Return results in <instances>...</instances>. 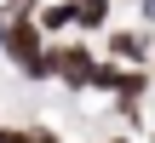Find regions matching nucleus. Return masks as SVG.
<instances>
[{"instance_id": "obj_1", "label": "nucleus", "mask_w": 155, "mask_h": 143, "mask_svg": "<svg viewBox=\"0 0 155 143\" xmlns=\"http://www.w3.org/2000/svg\"><path fill=\"white\" fill-rule=\"evenodd\" d=\"M46 63H52V80L63 86V92H92V69H98V57H92V46H52L46 52Z\"/></svg>"}, {"instance_id": "obj_2", "label": "nucleus", "mask_w": 155, "mask_h": 143, "mask_svg": "<svg viewBox=\"0 0 155 143\" xmlns=\"http://www.w3.org/2000/svg\"><path fill=\"white\" fill-rule=\"evenodd\" d=\"M104 52L121 69H150V29H104Z\"/></svg>"}, {"instance_id": "obj_3", "label": "nucleus", "mask_w": 155, "mask_h": 143, "mask_svg": "<svg viewBox=\"0 0 155 143\" xmlns=\"http://www.w3.org/2000/svg\"><path fill=\"white\" fill-rule=\"evenodd\" d=\"M35 29H40L46 40H52V34H63V29H75V6H69V0H40Z\"/></svg>"}, {"instance_id": "obj_4", "label": "nucleus", "mask_w": 155, "mask_h": 143, "mask_svg": "<svg viewBox=\"0 0 155 143\" xmlns=\"http://www.w3.org/2000/svg\"><path fill=\"white\" fill-rule=\"evenodd\" d=\"M75 29H81V34H104V29H109V0L75 6Z\"/></svg>"}, {"instance_id": "obj_5", "label": "nucleus", "mask_w": 155, "mask_h": 143, "mask_svg": "<svg viewBox=\"0 0 155 143\" xmlns=\"http://www.w3.org/2000/svg\"><path fill=\"white\" fill-rule=\"evenodd\" d=\"M40 11V0H0V17L12 23V17H35Z\"/></svg>"}, {"instance_id": "obj_6", "label": "nucleus", "mask_w": 155, "mask_h": 143, "mask_svg": "<svg viewBox=\"0 0 155 143\" xmlns=\"http://www.w3.org/2000/svg\"><path fill=\"white\" fill-rule=\"evenodd\" d=\"M0 143H29V126H0Z\"/></svg>"}, {"instance_id": "obj_7", "label": "nucleus", "mask_w": 155, "mask_h": 143, "mask_svg": "<svg viewBox=\"0 0 155 143\" xmlns=\"http://www.w3.org/2000/svg\"><path fill=\"white\" fill-rule=\"evenodd\" d=\"M29 143H63L58 132H46V126H29Z\"/></svg>"}, {"instance_id": "obj_8", "label": "nucleus", "mask_w": 155, "mask_h": 143, "mask_svg": "<svg viewBox=\"0 0 155 143\" xmlns=\"http://www.w3.org/2000/svg\"><path fill=\"white\" fill-rule=\"evenodd\" d=\"M138 17H144V29H155V0H138Z\"/></svg>"}, {"instance_id": "obj_9", "label": "nucleus", "mask_w": 155, "mask_h": 143, "mask_svg": "<svg viewBox=\"0 0 155 143\" xmlns=\"http://www.w3.org/2000/svg\"><path fill=\"white\" fill-rule=\"evenodd\" d=\"M144 75H150V86H155V52H150V69H144Z\"/></svg>"}, {"instance_id": "obj_10", "label": "nucleus", "mask_w": 155, "mask_h": 143, "mask_svg": "<svg viewBox=\"0 0 155 143\" xmlns=\"http://www.w3.org/2000/svg\"><path fill=\"white\" fill-rule=\"evenodd\" d=\"M0 46H6V17H0Z\"/></svg>"}, {"instance_id": "obj_11", "label": "nucleus", "mask_w": 155, "mask_h": 143, "mask_svg": "<svg viewBox=\"0 0 155 143\" xmlns=\"http://www.w3.org/2000/svg\"><path fill=\"white\" fill-rule=\"evenodd\" d=\"M104 143H132V138H104Z\"/></svg>"}, {"instance_id": "obj_12", "label": "nucleus", "mask_w": 155, "mask_h": 143, "mask_svg": "<svg viewBox=\"0 0 155 143\" xmlns=\"http://www.w3.org/2000/svg\"><path fill=\"white\" fill-rule=\"evenodd\" d=\"M69 6H92V0H69Z\"/></svg>"}]
</instances>
